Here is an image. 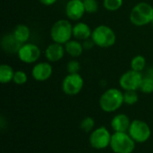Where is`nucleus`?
<instances>
[{
  "instance_id": "obj_1",
  "label": "nucleus",
  "mask_w": 153,
  "mask_h": 153,
  "mask_svg": "<svg viewBox=\"0 0 153 153\" xmlns=\"http://www.w3.org/2000/svg\"><path fill=\"white\" fill-rule=\"evenodd\" d=\"M99 104L104 112L114 113L125 104L124 92L117 88H109L101 94Z\"/></svg>"
},
{
  "instance_id": "obj_2",
  "label": "nucleus",
  "mask_w": 153,
  "mask_h": 153,
  "mask_svg": "<svg viewBox=\"0 0 153 153\" xmlns=\"http://www.w3.org/2000/svg\"><path fill=\"white\" fill-rule=\"evenodd\" d=\"M129 19L130 22L137 27L152 23L153 21V6L146 2L138 3L132 8Z\"/></svg>"
},
{
  "instance_id": "obj_3",
  "label": "nucleus",
  "mask_w": 153,
  "mask_h": 153,
  "mask_svg": "<svg viewBox=\"0 0 153 153\" xmlns=\"http://www.w3.org/2000/svg\"><path fill=\"white\" fill-rule=\"evenodd\" d=\"M73 27L70 20L60 19L56 21L50 29V37L53 42L65 45L73 37Z\"/></svg>"
},
{
  "instance_id": "obj_4",
  "label": "nucleus",
  "mask_w": 153,
  "mask_h": 153,
  "mask_svg": "<svg viewBox=\"0 0 153 153\" xmlns=\"http://www.w3.org/2000/svg\"><path fill=\"white\" fill-rule=\"evenodd\" d=\"M92 41L95 46L101 48H108L115 45L117 41V36L113 29L108 25H99L93 30L91 34Z\"/></svg>"
},
{
  "instance_id": "obj_5",
  "label": "nucleus",
  "mask_w": 153,
  "mask_h": 153,
  "mask_svg": "<svg viewBox=\"0 0 153 153\" xmlns=\"http://www.w3.org/2000/svg\"><path fill=\"white\" fill-rule=\"evenodd\" d=\"M136 143L128 133H116L112 134L110 148L114 153H133Z\"/></svg>"
},
{
  "instance_id": "obj_6",
  "label": "nucleus",
  "mask_w": 153,
  "mask_h": 153,
  "mask_svg": "<svg viewBox=\"0 0 153 153\" xmlns=\"http://www.w3.org/2000/svg\"><path fill=\"white\" fill-rule=\"evenodd\" d=\"M128 134L136 143H144L151 138L152 130L146 122L136 119L132 121Z\"/></svg>"
},
{
  "instance_id": "obj_7",
  "label": "nucleus",
  "mask_w": 153,
  "mask_h": 153,
  "mask_svg": "<svg viewBox=\"0 0 153 153\" xmlns=\"http://www.w3.org/2000/svg\"><path fill=\"white\" fill-rule=\"evenodd\" d=\"M112 134L106 126H100L94 129L89 137L91 146L95 150H104L110 146Z\"/></svg>"
},
{
  "instance_id": "obj_8",
  "label": "nucleus",
  "mask_w": 153,
  "mask_h": 153,
  "mask_svg": "<svg viewBox=\"0 0 153 153\" xmlns=\"http://www.w3.org/2000/svg\"><path fill=\"white\" fill-rule=\"evenodd\" d=\"M84 85V80L80 74H68L62 82V91L68 96L79 94Z\"/></svg>"
},
{
  "instance_id": "obj_9",
  "label": "nucleus",
  "mask_w": 153,
  "mask_h": 153,
  "mask_svg": "<svg viewBox=\"0 0 153 153\" xmlns=\"http://www.w3.org/2000/svg\"><path fill=\"white\" fill-rule=\"evenodd\" d=\"M143 75L140 72L134 70H128L125 72L119 78V86L125 91H137L140 88Z\"/></svg>"
},
{
  "instance_id": "obj_10",
  "label": "nucleus",
  "mask_w": 153,
  "mask_h": 153,
  "mask_svg": "<svg viewBox=\"0 0 153 153\" xmlns=\"http://www.w3.org/2000/svg\"><path fill=\"white\" fill-rule=\"evenodd\" d=\"M41 56V50L36 44L24 43L18 50L17 56L24 64H36Z\"/></svg>"
},
{
  "instance_id": "obj_11",
  "label": "nucleus",
  "mask_w": 153,
  "mask_h": 153,
  "mask_svg": "<svg viewBox=\"0 0 153 153\" xmlns=\"http://www.w3.org/2000/svg\"><path fill=\"white\" fill-rule=\"evenodd\" d=\"M65 14L70 21H80L85 12L82 0H69L65 8Z\"/></svg>"
},
{
  "instance_id": "obj_12",
  "label": "nucleus",
  "mask_w": 153,
  "mask_h": 153,
  "mask_svg": "<svg viewBox=\"0 0 153 153\" xmlns=\"http://www.w3.org/2000/svg\"><path fill=\"white\" fill-rule=\"evenodd\" d=\"M53 74V67L50 62L36 63L31 69V76L37 82L48 81Z\"/></svg>"
},
{
  "instance_id": "obj_13",
  "label": "nucleus",
  "mask_w": 153,
  "mask_h": 153,
  "mask_svg": "<svg viewBox=\"0 0 153 153\" xmlns=\"http://www.w3.org/2000/svg\"><path fill=\"white\" fill-rule=\"evenodd\" d=\"M65 53V46L59 43L53 42L49 44L45 49V57L50 63H56L60 61Z\"/></svg>"
},
{
  "instance_id": "obj_14",
  "label": "nucleus",
  "mask_w": 153,
  "mask_h": 153,
  "mask_svg": "<svg viewBox=\"0 0 153 153\" xmlns=\"http://www.w3.org/2000/svg\"><path fill=\"white\" fill-rule=\"evenodd\" d=\"M131 123L132 121L127 115L120 113L112 118L110 126L113 131L116 133H128Z\"/></svg>"
},
{
  "instance_id": "obj_15",
  "label": "nucleus",
  "mask_w": 153,
  "mask_h": 153,
  "mask_svg": "<svg viewBox=\"0 0 153 153\" xmlns=\"http://www.w3.org/2000/svg\"><path fill=\"white\" fill-rule=\"evenodd\" d=\"M22 45V44H21L15 39L13 33H8L4 35L1 40L2 49L7 54H17Z\"/></svg>"
},
{
  "instance_id": "obj_16",
  "label": "nucleus",
  "mask_w": 153,
  "mask_h": 153,
  "mask_svg": "<svg viewBox=\"0 0 153 153\" xmlns=\"http://www.w3.org/2000/svg\"><path fill=\"white\" fill-rule=\"evenodd\" d=\"M92 30H91V28L87 23L79 22L73 27V37L74 39L84 41L91 38Z\"/></svg>"
},
{
  "instance_id": "obj_17",
  "label": "nucleus",
  "mask_w": 153,
  "mask_h": 153,
  "mask_svg": "<svg viewBox=\"0 0 153 153\" xmlns=\"http://www.w3.org/2000/svg\"><path fill=\"white\" fill-rule=\"evenodd\" d=\"M64 46H65V53L72 57H79L84 50L82 42L77 39H71Z\"/></svg>"
},
{
  "instance_id": "obj_18",
  "label": "nucleus",
  "mask_w": 153,
  "mask_h": 153,
  "mask_svg": "<svg viewBox=\"0 0 153 153\" xmlns=\"http://www.w3.org/2000/svg\"><path fill=\"white\" fill-rule=\"evenodd\" d=\"M12 33L13 34L15 39L21 44L27 43L28 40L30 39V30L25 24H18V25H16Z\"/></svg>"
},
{
  "instance_id": "obj_19",
  "label": "nucleus",
  "mask_w": 153,
  "mask_h": 153,
  "mask_svg": "<svg viewBox=\"0 0 153 153\" xmlns=\"http://www.w3.org/2000/svg\"><path fill=\"white\" fill-rule=\"evenodd\" d=\"M14 73L15 71L11 65L7 64L1 65H0V82L2 84H6V83L13 82Z\"/></svg>"
},
{
  "instance_id": "obj_20",
  "label": "nucleus",
  "mask_w": 153,
  "mask_h": 153,
  "mask_svg": "<svg viewBox=\"0 0 153 153\" xmlns=\"http://www.w3.org/2000/svg\"><path fill=\"white\" fill-rule=\"evenodd\" d=\"M130 65H131L132 70L142 73L146 67V59L143 56L137 55L132 58Z\"/></svg>"
},
{
  "instance_id": "obj_21",
  "label": "nucleus",
  "mask_w": 153,
  "mask_h": 153,
  "mask_svg": "<svg viewBox=\"0 0 153 153\" xmlns=\"http://www.w3.org/2000/svg\"><path fill=\"white\" fill-rule=\"evenodd\" d=\"M139 90L145 94L153 93V79L148 76H143V81L141 82Z\"/></svg>"
},
{
  "instance_id": "obj_22",
  "label": "nucleus",
  "mask_w": 153,
  "mask_h": 153,
  "mask_svg": "<svg viewBox=\"0 0 153 153\" xmlns=\"http://www.w3.org/2000/svg\"><path fill=\"white\" fill-rule=\"evenodd\" d=\"M94 127H95V121L91 117H84L80 124V128L84 133H91L94 130Z\"/></svg>"
},
{
  "instance_id": "obj_23",
  "label": "nucleus",
  "mask_w": 153,
  "mask_h": 153,
  "mask_svg": "<svg viewBox=\"0 0 153 153\" xmlns=\"http://www.w3.org/2000/svg\"><path fill=\"white\" fill-rule=\"evenodd\" d=\"M139 97L136 91H126L124 92V103L129 106H133L138 102Z\"/></svg>"
},
{
  "instance_id": "obj_24",
  "label": "nucleus",
  "mask_w": 153,
  "mask_h": 153,
  "mask_svg": "<svg viewBox=\"0 0 153 153\" xmlns=\"http://www.w3.org/2000/svg\"><path fill=\"white\" fill-rule=\"evenodd\" d=\"M123 5V0H103V7L110 12L119 10Z\"/></svg>"
},
{
  "instance_id": "obj_25",
  "label": "nucleus",
  "mask_w": 153,
  "mask_h": 153,
  "mask_svg": "<svg viewBox=\"0 0 153 153\" xmlns=\"http://www.w3.org/2000/svg\"><path fill=\"white\" fill-rule=\"evenodd\" d=\"M28 81V75L24 71L22 70H17L14 73L13 82L17 84V85H23L27 82Z\"/></svg>"
},
{
  "instance_id": "obj_26",
  "label": "nucleus",
  "mask_w": 153,
  "mask_h": 153,
  "mask_svg": "<svg viewBox=\"0 0 153 153\" xmlns=\"http://www.w3.org/2000/svg\"><path fill=\"white\" fill-rule=\"evenodd\" d=\"M85 12L87 13H95L99 10V4L97 0H82Z\"/></svg>"
},
{
  "instance_id": "obj_27",
  "label": "nucleus",
  "mask_w": 153,
  "mask_h": 153,
  "mask_svg": "<svg viewBox=\"0 0 153 153\" xmlns=\"http://www.w3.org/2000/svg\"><path fill=\"white\" fill-rule=\"evenodd\" d=\"M81 69V64L77 60H70L66 65V71L68 74H79Z\"/></svg>"
},
{
  "instance_id": "obj_28",
  "label": "nucleus",
  "mask_w": 153,
  "mask_h": 153,
  "mask_svg": "<svg viewBox=\"0 0 153 153\" xmlns=\"http://www.w3.org/2000/svg\"><path fill=\"white\" fill-rule=\"evenodd\" d=\"M94 45L95 44H94V42L92 41L91 39H86V40L82 41V46H83L84 50H90V49H91Z\"/></svg>"
},
{
  "instance_id": "obj_29",
  "label": "nucleus",
  "mask_w": 153,
  "mask_h": 153,
  "mask_svg": "<svg viewBox=\"0 0 153 153\" xmlns=\"http://www.w3.org/2000/svg\"><path fill=\"white\" fill-rule=\"evenodd\" d=\"M40 4H44V5H47V6H49V5H52L54 4H56L57 2V0H39Z\"/></svg>"
},
{
  "instance_id": "obj_30",
  "label": "nucleus",
  "mask_w": 153,
  "mask_h": 153,
  "mask_svg": "<svg viewBox=\"0 0 153 153\" xmlns=\"http://www.w3.org/2000/svg\"><path fill=\"white\" fill-rule=\"evenodd\" d=\"M144 76H148V77H151L153 79V67H150L149 69H147L146 74Z\"/></svg>"
},
{
  "instance_id": "obj_31",
  "label": "nucleus",
  "mask_w": 153,
  "mask_h": 153,
  "mask_svg": "<svg viewBox=\"0 0 153 153\" xmlns=\"http://www.w3.org/2000/svg\"><path fill=\"white\" fill-rule=\"evenodd\" d=\"M152 26H153V21H152Z\"/></svg>"
}]
</instances>
